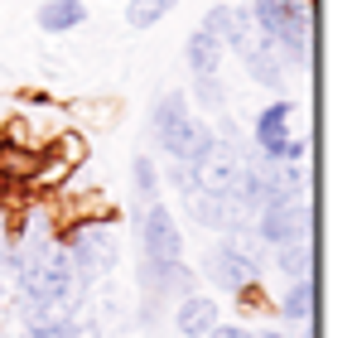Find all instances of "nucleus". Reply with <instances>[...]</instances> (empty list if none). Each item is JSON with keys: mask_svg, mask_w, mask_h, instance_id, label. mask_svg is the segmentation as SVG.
Wrapping results in <instances>:
<instances>
[{"mask_svg": "<svg viewBox=\"0 0 357 338\" xmlns=\"http://www.w3.org/2000/svg\"><path fill=\"white\" fill-rule=\"evenodd\" d=\"M261 266H266V256H261V237L251 227L222 232V242L208 251V276H213V285H222L227 295L251 290V285L261 281Z\"/></svg>", "mask_w": 357, "mask_h": 338, "instance_id": "obj_1", "label": "nucleus"}, {"mask_svg": "<svg viewBox=\"0 0 357 338\" xmlns=\"http://www.w3.org/2000/svg\"><path fill=\"white\" fill-rule=\"evenodd\" d=\"M251 24L275 49H285V58H295V63L309 58V10H304V0H256Z\"/></svg>", "mask_w": 357, "mask_h": 338, "instance_id": "obj_2", "label": "nucleus"}, {"mask_svg": "<svg viewBox=\"0 0 357 338\" xmlns=\"http://www.w3.org/2000/svg\"><path fill=\"white\" fill-rule=\"evenodd\" d=\"M188 169H193V189H203V193H232L241 184V174H246V155H241V145L232 135H208L203 150L188 160Z\"/></svg>", "mask_w": 357, "mask_h": 338, "instance_id": "obj_3", "label": "nucleus"}, {"mask_svg": "<svg viewBox=\"0 0 357 338\" xmlns=\"http://www.w3.org/2000/svg\"><path fill=\"white\" fill-rule=\"evenodd\" d=\"M68 256H73V271L82 276V281H102V276H112V266H116L121 247H116V232L107 223H82L68 232Z\"/></svg>", "mask_w": 357, "mask_h": 338, "instance_id": "obj_4", "label": "nucleus"}, {"mask_svg": "<svg viewBox=\"0 0 357 338\" xmlns=\"http://www.w3.org/2000/svg\"><path fill=\"white\" fill-rule=\"evenodd\" d=\"M295 126V102H271L256 116V150L271 165H299L304 160V135L290 131Z\"/></svg>", "mask_w": 357, "mask_h": 338, "instance_id": "obj_5", "label": "nucleus"}, {"mask_svg": "<svg viewBox=\"0 0 357 338\" xmlns=\"http://www.w3.org/2000/svg\"><path fill=\"white\" fill-rule=\"evenodd\" d=\"M140 261H150V266L183 261V237H178V223L165 203H145V251H140Z\"/></svg>", "mask_w": 357, "mask_h": 338, "instance_id": "obj_6", "label": "nucleus"}, {"mask_svg": "<svg viewBox=\"0 0 357 338\" xmlns=\"http://www.w3.org/2000/svg\"><path fill=\"white\" fill-rule=\"evenodd\" d=\"M237 58L246 63V73H251L261 87H271V92H280V87H285V63H280L285 54H275V44H271L256 24H251V34L237 44Z\"/></svg>", "mask_w": 357, "mask_h": 338, "instance_id": "obj_7", "label": "nucleus"}, {"mask_svg": "<svg viewBox=\"0 0 357 338\" xmlns=\"http://www.w3.org/2000/svg\"><path fill=\"white\" fill-rule=\"evenodd\" d=\"M304 198H271L261 213H256V223L251 232L266 242V247H275V242H285V237H299L304 232Z\"/></svg>", "mask_w": 357, "mask_h": 338, "instance_id": "obj_8", "label": "nucleus"}, {"mask_svg": "<svg viewBox=\"0 0 357 338\" xmlns=\"http://www.w3.org/2000/svg\"><path fill=\"white\" fill-rule=\"evenodd\" d=\"M203 34H213L222 49H237L241 39L251 34V15L246 10H237V5H213L208 15H203V24H198Z\"/></svg>", "mask_w": 357, "mask_h": 338, "instance_id": "obj_9", "label": "nucleus"}, {"mask_svg": "<svg viewBox=\"0 0 357 338\" xmlns=\"http://www.w3.org/2000/svg\"><path fill=\"white\" fill-rule=\"evenodd\" d=\"M174 329L183 338H203L208 329H218V304L208 295H183L174 309Z\"/></svg>", "mask_w": 357, "mask_h": 338, "instance_id": "obj_10", "label": "nucleus"}, {"mask_svg": "<svg viewBox=\"0 0 357 338\" xmlns=\"http://www.w3.org/2000/svg\"><path fill=\"white\" fill-rule=\"evenodd\" d=\"M188 198V218L198 227H213V232H232V208H227V193H203V189H193V193H183Z\"/></svg>", "mask_w": 357, "mask_h": 338, "instance_id": "obj_11", "label": "nucleus"}, {"mask_svg": "<svg viewBox=\"0 0 357 338\" xmlns=\"http://www.w3.org/2000/svg\"><path fill=\"white\" fill-rule=\"evenodd\" d=\"M155 140H160L174 160H193V155L203 150V140H208V126H203V121H193V116H183V121H174L169 131H160Z\"/></svg>", "mask_w": 357, "mask_h": 338, "instance_id": "obj_12", "label": "nucleus"}, {"mask_svg": "<svg viewBox=\"0 0 357 338\" xmlns=\"http://www.w3.org/2000/svg\"><path fill=\"white\" fill-rule=\"evenodd\" d=\"M39 174V155L29 145H15V135L0 140V184H34Z\"/></svg>", "mask_w": 357, "mask_h": 338, "instance_id": "obj_13", "label": "nucleus"}, {"mask_svg": "<svg viewBox=\"0 0 357 338\" xmlns=\"http://www.w3.org/2000/svg\"><path fill=\"white\" fill-rule=\"evenodd\" d=\"M183 54H188L193 78H218V73H222V54H227V49H222L213 34L193 29V34H188V44H183Z\"/></svg>", "mask_w": 357, "mask_h": 338, "instance_id": "obj_14", "label": "nucleus"}, {"mask_svg": "<svg viewBox=\"0 0 357 338\" xmlns=\"http://www.w3.org/2000/svg\"><path fill=\"white\" fill-rule=\"evenodd\" d=\"M87 20V5L82 0H44L39 5V29L44 34H68Z\"/></svg>", "mask_w": 357, "mask_h": 338, "instance_id": "obj_15", "label": "nucleus"}, {"mask_svg": "<svg viewBox=\"0 0 357 338\" xmlns=\"http://www.w3.org/2000/svg\"><path fill=\"white\" fill-rule=\"evenodd\" d=\"M275 261H280V271H285L290 281H304V276H309V237L299 232V237L275 242Z\"/></svg>", "mask_w": 357, "mask_h": 338, "instance_id": "obj_16", "label": "nucleus"}, {"mask_svg": "<svg viewBox=\"0 0 357 338\" xmlns=\"http://www.w3.org/2000/svg\"><path fill=\"white\" fill-rule=\"evenodd\" d=\"M280 314H285V324H309V314H314V285H309V276L290 281L285 300H280Z\"/></svg>", "mask_w": 357, "mask_h": 338, "instance_id": "obj_17", "label": "nucleus"}, {"mask_svg": "<svg viewBox=\"0 0 357 338\" xmlns=\"http://www.w3.org/2000/svg\"><path fill=\"white\" fill-rule=\"evenodd\" d=\"M174 5L178 0H130V5H126V24H130V29H150V24H160Z\"/></svg>", "mask_w": 357, "mask_h": 338, "instance_id": "obj_18", "label": "nucleus"}, {"mask_svg": "<svg viewBox=\"0 0 357 338\" xmlns=\"http://www.w3.org/2000/svg\"><path fill=\"white\" fill-rule=\"evenodd\" d=\"M183 116H188V97H183V92H165V97L155 102V112H150V126H155V135H160V131H169L174 121H183Z\"/></svg>", "mask_w": 357, "mask_h": 338, "instance_id": "obj_19", "label": "nucleus"}, {"mask_svg": "<svg viewBox=\"0 0 357 338\" xmlns=\"http://www.w3.org/2000/svg\"><path fill=\"white\" fill-rule=\"evenodd\" d=\"M130 179H135V193H140L145 203H160V198H155V193H160V174H155V160H150V155H135Z\"/></svg>", "mask_w": 357, "mask_h": 338, "instance_id": "obj_20", "label": "nucleus"}, {"mask_svg": "<svg viewBox=\"0 0 357 338\" xmlns=\"http://www.w3.org/2000/svg\"><path fill=\"white\" fill-rule=\"evenodd\" d=\"M193 97L208 112H222V78H193Z\"/></svg>", "mask_w": 357, "mask_h": 338, "instance_id": "obj_21", "label": "nucleus"}, {"mask_svg": "<svg viewBox=\"0 0 357 338\" xmlns=\"http://www.w3.org/2000/svg\"><path fill=\"white\" fill-rule=\"evenodd\" d=\"M63 338H102V329L92 319H77L73 314V319H63Z\"/></svg>", "mask_w": 357, "mask_h": 338, "instance_id": "obj_22", "label": "nucleus"}, {"mask_svg": "<svg viewBox=\"0 0 357 338\" xmlns=\"http://www.w3.org/2000/svg\"><path fill=\"white\" fill-rule=\"evenodd\" d=\"M169 184L183 189V193H193V169H188V160H174L169 165Z\"/></svg>", "mask_w": 357, "mask_h": 338, "instance_id": "obj_23", "label": "nucleus"}, {"mask_svg": "<svg viewBox=\"0 0 357 338\" xmlns=\"http://www.w3.org/2000/svg\"><path fill=\"white\" fill-rule=\"evenodd\" d=\"M203 338H251L246 329H237V324H218V329H208Z\"/></svg>", "mask_w": 357, "mask_h": 338, "instance_id": "obj_24", "label": "nucleus"}, {"mask_svg": "<svg viewBox=\"0 0 357 338\" xmlns=\"http://www.w3.org/2000/svg\"><path fill=\"white\" fill-rule=\"evenodd\" d=\"M251 338H290V334H280V329H266V334H251Z\"/></svg>", "mask_w": 357, "mask_h": 338, "instance_id": "obj_25", "label": "nucleus"}]
</instances>
